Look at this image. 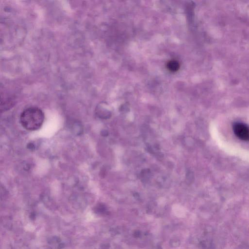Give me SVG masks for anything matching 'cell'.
Segmentation results:
<instances>
[{
    "label": "cell",
    "mask_w": 249,
    "mask_h": 249,
    "mask_svg": "<svg viewBox=\"0 0 249 249\" xmlns=\"http://www.w3.org/2000/svg\"><path fill=\"white\" fill-rule=\"evenodd\" d=\"M20 122L26 130L34 131L42 125L44 115L43 111L36 107H30L24 110L20 116Z\"/></svg>",
    "instance_id": "cell-1"
},
{
    "label": "cell",
    "mask_w": 249,
    "mask_h": 249,
    "mask_svg": "<svg viewBox=\"0 0 249 249\" xmlns=\"http://www.w3.org/2000/svg\"><path fill=\"white\" fill-rule=\"evenodd\" d=\"M235 135L243 141L249 140V127L242 123H235L233 125Z\"/></svg>",
    "instance_id": "cell-2"
},
{
    "label": "cell",
    "mask_w": 249,
    "mask_h": 249,
    "mask_svg": "<svg viewBox=\"0 0 249 249\" xmlns=\"http://www.w3.org/2000/svg\"><path fill=\"white\" fill-rule=\"evenodd\" d=\"M179 67V64L176 61L172 60L169 61L167 64V67L168 69L172 71H177Z\"/></svg>",
    "instance_id": "cell-3"
}]
</instances>
